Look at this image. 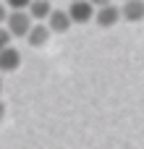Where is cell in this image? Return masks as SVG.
I'll return each mask as SVG.
<instances>
[{"instance_id":"obj_9","label":"cell","mask_w":144,"mask_h":149,"mask_svg":"<svg viewBox=\"0 0 144 149\" xmlns=\"http://www.w3.org/2000/svg\"><path fill=\"white\" fill-rule=\"evenodd\" d=\"M10 10H26L29 5H31V0H3Z\"/></svg>"},{"instance_id":"obj_4","label":"cell","mask_w":144,"mask_h":149,"mask_svg":"<svg viewBox=\"0 0 144 149\" xmlns=\"http://www.w3.org/2000/svg\"><path fill=\"white\" fill-rule=\"evenodd\" d=\"M121 18H123V16H121V8H118V5H113V3H110V5L97 8V13H94V21H97L100 26H105V29H108V26H115Z\"/></svg>"},{"instance_id":"obj_11","label":"cell","mask_w":144,"mask_h":149,"mask_svg":"<svg viewBox=\"0 0 144 149\" xmlns=\"http://www.w3.org/2000/svg\"><path fill=\"white\" fill-rule=\"evenodd\" d=\"M8 16H10V8H8L5 3H0V26H5V21H8Z\"/></svg>"},{"instance_id":"obj_2","label":"cell","mask_w":144,"mask_h":149,"mask_svg":"<svg viewBox=\"0 0 144 149\" xmlns=\"http://www.w3.org/2000/svg\"><path fill=\"white\" fill-rule=\"evenodd\" d=\"M94 13H97V8L92 0H71V5H68V16L73 24H89L94 18Z\"/></svg>"},{"instance_id":"obj_13","label":"cell","mask_w":144,"mask_h":149,"mask_svg":"<svg viewBox=\"0 0 144 149\" xmlns=\"http://www.w3.org/2000/svg\"><path fill=\"white\" fill-rule=\"evenodd\" d=\"M3 118H5V105L0 102V123H3Z\"/></svg>"},{"instance_id":"obj_6","label":"cell","mask_w":144,"mask_h":149,"mask_svg":"<svg viewBox=\"0 0 144 149\" xmlns=\"http://www.w3.org/2000/svg\"><path fill=\"white\" fill-rule=\"evenodd\" d=\"M21 65V52L10 45L5 50H0V73H10Z\"/></svg>"},{"instance_id":"obj_1","label":"cell","mask_w":144,"mask_h":149,"mask_svg":"<svg viewBox=\"0 0 144 149\" xmlns=\"http://www.w3.org/2000/svg\"><path fill=\"white\" fill-rule=\"evenodd\" d=\"M5 26H8V31L13 37H26L31 31V26H34V18L29 16V10H10Z\"/></svg>"},{"instance_id":"obj_3","label":"cell","mask_w":144,"mask_h":149,"mask_svg":"<svg viewBox=\"0 0 144 149\" xmlns=\"http://www.w3.org/2000/svg\"><path fill=\"white\" fill-rule=\"evenodd\" d=\"M50 34H52V29H50L45 21H34L31 31L26 34V42H29L31 47H45V45L50 42Z\"/></svg>"},{"instance_id":"obj_10","label":"cell","mask_w":144,"mask_h":149,"mask_svg":"<svg viewBox=\"0 0 144 149\" xmlns=\"http://www.w3.org/2000/svg\"><path fill=\"white\" fill-rule=\"evenodd\" d=\"M10 39H13V34L8 31V26H0V50L10 47Z\"/></svg>"},{"instance_id":"obj_5","label":"cell","mask_w":144,"mask_h":149,"mask_svg":"<svg viewBox=\"0 0 144 149\" xmlns=\"http://www.w3.org/2000/svg\"><path fill=\"white\" fill-rule=\"evenodd\" d=\"M47 26L52 29V34H63V31H68V29L73 26V21H71L68 10H58V8H52V13H50V18H47Z\"/></svg>"},{"instance_id":"obj_14","label":"cell","mask_w":144,"mask_h":149,"mask_svg":"<svg viewBox=\"0 0 144 149\" xmlns=\"http://www.w3.org/2000/svg\"><path fill=\"white\" fill-rule=\"evenodd\" d=\"M0 92H3V79H0Z\"/></svg>"},{"instance_id":"obj_12","label":"cell","mask_w":144,"mask_h":149,"mask_svg":"<svg viewBox=\"0 0 144 149\" xmlns=\"http://www.w3.org/2000/svg\"><path fill=\"white\" fill-rule=\"evenodd\" d=\"M92 3H94V8H102V5H110L113 0H92Z\"/></svg>"},{"instance_id":"obj_7","label":"cell","mask_w":144,"mask_h":149,"mask_svg":"<svg viewBox=\"0 0 144 149\" xmlns=\"http://www.w3.org/2000/svg\"><path fill=\"white\" fill-rule=\"evenodd\" d=\"M121 16L126 18V21H142L144 18V0H123V5H121Z\"/></svg>"},{"instance_id":"obj_8","label":"cell","mask_w":144,"mask_h":149,"mask_svg":"<svg viewBox=\"0 0 144 149\" xmlns=\"http://www.w3.org/2000/svg\"><path fill=\"white\" fill-rule=\"evenodd\" d=\"M26 10L34 21H47L50 13H52V5H50V0H31V5Z\"/></svg>"}]
</instances>
